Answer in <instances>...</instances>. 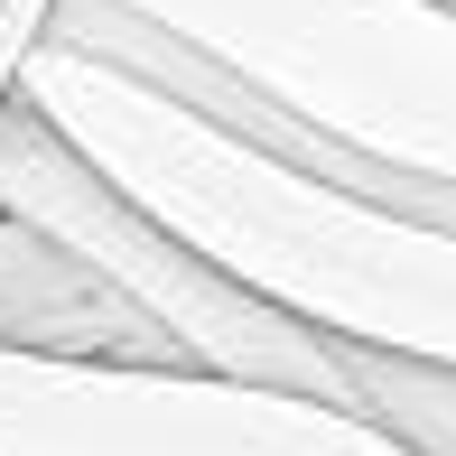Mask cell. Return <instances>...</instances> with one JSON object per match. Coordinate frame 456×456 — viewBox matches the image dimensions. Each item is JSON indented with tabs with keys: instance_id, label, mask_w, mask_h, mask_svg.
I'll list each match as a JSON object with an SVG mask.
<instances>
[{
	"instance_id": "5",
	"label": "cell",
	"mask_w": 456,
	"mask_h": 456,
	"mask_svg": "<svg viewBox=\"0 0 456 456\" xmlns=\"http://www.w3.org/2000/svg\"><path fill=\"white\" fill-rule=\"evenodd\" d=\"M345 401L372 428H391L410 456H456V363L438 354H401V345H345Z\"/></svg>"
},
{
	"instance_id": "1",
	"label": "cell",
	"mask_w": 456,
	"mask_h": 456,
	"mask_svg": "<svg viewBox=\"0 0 456 456\" xmlns=\"http://www.w3.org/2000/svg\"><path fill=\"white\" fill-rule=\"evenodd\" d=\"M19 94L112 186H131L159 224H177L196 252H215L233 280H252L317 336L456 363V233L224 131L215 112L75 37H47Z\"/></svg>"
},
{
	"instance_id": "2",
	"label": "cell",
	"mask_w": 456,
	"mask_h": 456,
	"mask_svg": "<svg viewBox=\"0 0 456 456\" xmlns=\"http://www.w3.org/2000/svg\"><path fill=\"white\" fill-rule=\"evenodd\" d=\"M345 159L456 177L447 0H112Z\"/></svg>"
},
{
	"instance_id": "7",
	"label": "cell",
	"mask_w": 456,
	"mask_h": 456,
	"mask_svg": "<svg viewBox=\"0 0 456 456\" xmlns=\"http://www.w3.org/2000/svg\"><path fill=\"white\" fill-rule=\"evenodd\" d=\"M447 10H456V0H447Z\"/></svg>"
},
{
	"instance_id": "3",
	"label": "cell",
	"mask_w": 456,
	"mask_h": 456,
	"mask_svg": "<svg viewBox=\"0 0 456 456\" xmlns=\"http://www.w3.org/2000/svg\"><path fill=\"white\" fill-rule=\"evenodd\" d=\"M0 456H410L363 410L205 363L0 345Z\"/></svg>"
},
{
	"instance_id": "6",
	"label": "cell",
	"mask_w": 456,
	"mask_h": 456,
	"mask_svg": "<svg viewBox=\"0 0 456 456\" xmlns=\"http://www.w3.org/2000/svg\"><path fill=\"white\" fill-rule=\"evenodd\" d=\"M47 28H56V0H0V102L19 94V75L47 47Z\"/></svg>"
},
{
	"instance_id": "4",
	"label": "cell",
	"mask_w": 456,
	"mask_h": 456,
	"mask_svg": "<svg viewBox=\"0 0 456 456\" xmlns=\"http://www.w3.org/2000/svg\"><path fill=\"white\" fill-rule=\"evenodd\" d=\"M0 345L28 354H121V363H186L177 336L140 298H121L75 242L47 224L0 215Z\"/></svg>"
}]
</instances>
